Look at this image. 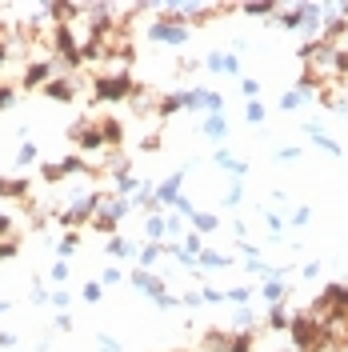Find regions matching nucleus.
Returning a JSON list of instances; mask_svg holds the SVG:
<instances>
[{
	"instance_id": "obj_1",
	"label": "nucleus",
	"mask_w": 348,
	"mask_h": 352,
	"mask_svg": "<svg viewBox=\"0 0 348 352\" xmlns=\"http://www.w3.org/2000/svg\"><path fill=\"white\" fill-rule=\"evenodd\" d=\"M132 92H136L132 76H92V100L116 104V100H132Z\"/></svg>"
},
{
	"instance_id": "obj_2",
	"label": "nucleus",
	"mask_w": 348,
	"mask_h": 352,
	"mask_svg": "<svg viewBox=\"0 0 348 352\" xmlns=\"http://www.w3.org/2000/svg\"><path fill=\"white\" fill-rule=\"evenodd\" d=\"M80 85H85V80H80L76 72H56V76L44 85V96H48V100H76Z\"/></svg>"
},
{
	"instance_id": "obj_3",
	"label": "nucleus",
	"mask_w": 348,
	"mask_h": 352,
	"mask_svg": "<svg viewBox=\"0 0 348 352\" xmlns=\"http://www.w3.org/2000/svg\"><path fill=\"white\" fill-rule=\"evenodd\" d=\"M200 349H204V352H228V349H232V332L208 329V332H204V340H200Z\"/></svg>"
},
{
	"instance_id": "obj_4",
	"label": "nucleus",
	"mask_w": 348,
	"mask_h": 352,
	"mask_svg": "<svg viewBox=\"0 0 348 352\" xmlns=\"http://www.w3.org/2000/svg\"><path fill=\"white\" fill-rule=\"evenodd\" d=\"M268 324H272V329H288V324H292V316L276 305V308H272V316H268Z\"/></svg>"
},
{
	"instance_id": "obj_5",
	"label": "nucleus",
	"mask_w": 348,
	"mask_h": 352,
	"mask_svg": "<svg viewBox=\"0 0 348 352\" xmlns=\"http://www.w3.org/2000/svg\"><path fill=\"white\" fill-rule=\"evenodd\" d=\"M28 160H36V148H32V144H24L21 148V164H28Z\"/></svg>"
},
{
	"instance_id": "obj_6",
	"label": "nucleus",
	"mask_w": 348,
	"mask_h": 352,
	"mask_svg": "<svg viewBox=\"0 0 348 352\" xmlns=\"http://www.w3.org/2000/svg\"><path fill=\"white\" fill-rule=\"evenodd\" d=\"M292 352H296V349H292Z\"/></svg>"
}]
</instances>
